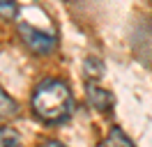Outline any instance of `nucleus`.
Here are the masks:
<instances>
[{
    "mask_svg": "<svg viewBox=\"0 0 152 147\" xmlns=\"http://www.w3.org/2000/svg\"><path fill=\"white\" fill-rule=\"evenodd\" d=\"M16 16H19V5H16V0H0V18L14 21Z\"/></svg>",
    "mask_w": 152,
    "mask_h": 147,
    "instance_id": "6e6552de",
    "label": "nucleus"
},
{
    "mask_svg": "<svg viewBox=\"0 0 152 147\" xmlns=\"http://www.w3.org/2000/svg\"><path fill=\"white\" fill-rule=\"evenodd\" d=\"M86 101H88L90 108L99 110V113H108V110H113V106H115V97L106 90V87H102L97 81L86 83Z\"/></svg>",
    "mask_w": 152,
    "mask_h": 147,
    "instance_id": "7ed1b4c3",
    "label": "nucleus"
},
{
    "mask_svg": "<svg viewBox=\"0 0 152 147\" xmlns=\"http://www.w3.org/2000/svg\"><path fill=\"white\" fill-rule=\"evenodd\" d=\"M19 35L23 39V44L28 46L35 55H48L56 48V39L46 32H42L39 28L30 25V23H19Z\"/></svg>",
    "mask_w": 152,
    "mask_h": 147,
    "instance_id": "f03ea898",
    "label": "nucleus"
},
{
    "mask_svg": "<svg viewBox=\"0 0 152 147\" xmlns=\"http://www.w3.org/2000/svg\"><path fill=\"white\" fill-rule=\"evenodd\" d=\"M30 106H32V113L42 122L58 124V122H65L72 115V110H74V97H72V90H69V85L65 81L46 78V81H42L35 87Z\"/></svg>",
    "mask_w": 152,
    "mask_h": 147,
    "instance_id": "f257e3e1",
    "label": "nucleus"
},
{
    "mask_svg": "<svg viewBox=\"0 0 152 147\" xmlns=\"http://www.w3.org/2000/svg\"><path fill=\"white\" fill-rule=\"evenodd\" d=\"M102 145L104 147H111V145H118V147H132L134 145V140L127 133H124L120 127H113L111 131H108V136L102 140Z\"/></svg>",
    "mask_w": 152,
    "mask_h": 147,
    "instance_id": "20e7f679",
    "label": "nucleus"
},
{
    "mask_svg": "<svg viewBox=\"0 0 152 147\" xmlns=\"http://www.w3.org/2000/svg\"><path fill=\"white\" fill-rule=\"evenodd\" d=\"M19 113V103L12 99L7 92L0 87V119H5V117H14Z\"/></svg>",
    "mask_w": 152,
    "mask_h": 147,
    "instance_id": "39448f33",
    "label": "nucleus"
},
{
    "mask_svg": "<svg viewBox=\"0 0 152 147\" xmlns=\"http://www.w3.org/2000/svg\"><path fill=\"white\" fill-rule=\"evenodd\" d=\"M19 147L21 145V136L10 127H0V147Z\"/></svg>",
    "mask_w": 152,
    "mask_h": 147,
    "instance_id": "0eeeda50",
    "label": "nucleus"
},
{
    "mask_svg": "<svg viewBox=\"0 0 152 147\" xmlns=\"http://www.w3.org/2000/svg\"><path fill=\"white\" fill-rule=\"evenodd\" d=\"M83 71H86L88 81H99L104 76V64H102V60H97V57H88L86 64H83Z\"/></svg>",
    "mask_w": 152,
    "mask_h": 147,
    "instance_id": "423d86ee",
    "label": "nucleus"
}]
</instances>
